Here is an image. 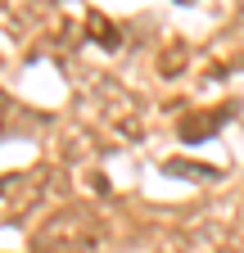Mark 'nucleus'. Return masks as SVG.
Listing matches in <instances>:
<instances>
[{
	"label": "nucleus",
	"mask_w": 244,
	"mask_h": 253,
	"mask_svg": "<svg viewBox=\"0 0 244 253\" xmlns=\"http://www.w3.org/2000/svg\"><path fill=\"white\" fill-rule=\"evenodd\" d=\"M104 240V221L95 208L73 204L64 212L45 217L32 231V253H95Z\"/></svg>",
	"instance_id": "f257e3e1"
},
{
	"label": "nucleus",
	"mask_w": 244,
	"mask_h": 253,
	"mask_svg": "<svg viewBox=\"0 0 244 253\" xmlns=\"http://www.w3.org/2000/svg\"><path fill=\"white\" fill-rule=\"evenodd\" d=\"M226 122V113H190V118H181V140H203L208 131H217V126Z\"/></svg>",
	"instance_id": "f03ea898"
},
{
	"label": "nucleus",
	"mask_w": 244,
	"mask_h": 253,
	"mask_svg": "<svg viewBox=\"0 0 244 253\" xmlns=\"http://www.w3.org/2000/svg\"><path fill=\"white\" fill-rule=\"evenodd\" d=\"M167 172H172V176H203V181H217V176H222L217 168H208V163H190V158H172Z\"/></svg>",
	"instance_id": "7ed1b4c3"
},
{
	"label": "nucleus",
	"mask_w": 244,
	"mask_h": 253,
	"mask_svg": "<svg viewBox=\"0 0 244 253\" xmlns=\"http://www.w3.org/2000/svg\"><path fill=\"white\" fill-rule=\"evenodd\" d=\"M90 37H95L104 50H118V41H122V37H118V27H113L104 14H90Z\"/></svg>",
	"instance_id": "20e7f679"
}]
</instances>
